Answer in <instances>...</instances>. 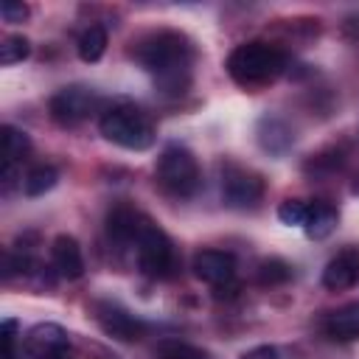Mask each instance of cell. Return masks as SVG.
I'll list each match as a JSON object with an SVG mask.
<instances>
[{"label":"cell","mask_w":359,"mask_h":359,"mask_svg":"<svg viewBox=\"0 0 359 359\" xmlns=\"http://www.w3.org/2000/svg\"><path fill=\"white\" fill-rule=\"evenodd\" d=\"M135 59L154 79V87L163 95H182L191 87L194 45L180 31H154L135 45Z\"/></svg>","instance_id":"1"},{"label":"cell","mask_w":359,"mask_h":359,"mask_svg":"<svg viewBox=\"0 0 359 359\" xmlns=\"http://www.w3.org/2000/svg\"><path fill=\"white\" fill-rule=\"evenodd\" d=\"M283 70H286L283 50H278L266 42H244V45L233 48L227 56L230 79L247 90L272 84Z\"/></svg>","instance_id":"2"},{"label":"cell","mask_w":359,"mask_h":359,"mask_svg":"<svg viewBox=\"0 0 359 359\" xmlns=\"http://www.w3.org/2000/svg\"><path fill=\"white\" fill-rule=\"evenodd\" d=\"M98 129L109 143L129 151H143L154 143V123L132 101H115L107 107L98 118Z\"/></svg>","instance_id":"3"},{"label":"cell","mask_w":359,"mask_h":359,"mask_svg":"<svg viewBox=\"0 0 359 359\" xmlns=\"http://www.w3.org/2000/svg\"><path fill=\"white\" fill-rule=\"evenodd\" d=\"M135 255H137V266L143 275L154 278V280H165L177 275L180 258H177V247L174 241L165 236L163 227H157L151 219L143 216L137 238H135Z\"/></svg>","instance_id":"4"},{"label":"cell","mask_w":359,"mask_h":359,"mask_svg":"<svg viewBox=\"0 0 359 359\" xmlns=\"http://www.w3.org/2000/svg\"><path fill=\"white\" fill-rule=\"evenodd\" d=\"M154 174H157L160 188L165 194H171V196H180V199L194 196L199 191V185H202V174H199L196 157L180 143H171V146H165L160 151Z\"/></svg>","instance_id":"5"},{"label":"cell","mask_w":359,"mask_h":359,"mask_svg":"<svg viewBox=\"0 0 359 359\" xmlns=\"http://www.w3.org/2000/svg\"><path fill=\"white\" fill-rule=\"evenodd\" d=\"M101 98L93 87L84 84H67L59 93L50 95V118L59 126H79L81 121H87L95 109H98Z\"/></svg>","instance_id":"6"},{"label":"cell","mask_w":359,"mask_h":359,"mask_svg":"<svg viewBox=\"0 0 359 359\" xmlns=\"http://www.w3.org/2000/svg\"><path fill=\"white\" fill-rule=\"evenodd\" d=\"M264 196V180L250 171V168H241L236 163H227L222 165V199L230 205V208H255Z\"/></svg>","instance_id":"7"},{"label":"cell","mask_w":359,"mask_h":359,"mask_svg":"<svg viewBox=\"0 0 359 359\" xmlns=\"http://www.w3.org/2000/svg\"><path fill=\"white\" fill-rule=\"evenodd\" d=\"M22 351L28 359H76L67 331L56 323H39L22 337Z\"/></svg>","instance_id":"8"},{"label":"cell","mask_w":359,"mask_h":359,"mask_svg":"<svg viewBox=\"0 0 359 359\" xmlns=\"http://www.w3.org/2000/svg\"><path fill=\"white\" fill-rule=\"evenodd\" d=\"M95 320H98V325L107 337L121 339V342H137L149 331V325L140 317H135L132 311H126L123 306L109 303V300L95 303Z\"/></svg>","instance_id":"9"},{"label":"cell","mask_w":359,"mask_h":359,"mask_svg":"<svg viewBox=\"0 0 359 359\" xmlns=\"http://www.w3.org/2000/svg\"><path fill=\"white\" fill-rule=\"evenodd\" d=\"M194 275L216 289L227 286L236 278V255L224 250H202L194 255Z\"/></svg>","instance_id":"10"},{"label":"cell","mask_w":359,"mask_h":359,"mask_svg":"<svg viewBox=\"0 0 359 359\" xmlns=\"http://www.w3.org/2000/svg\"><path fill=\"white\" fill-rule=\"evenodd\" d=\"M359 280V250H342L337 252L325 269H323V286L328 292H342L351 289Z\"/></svg>","instance_id":"11"},{"label":"cell","mask_w":359,"mask_h":359,"mask_svg":"<svg viewBox=\"0 0 359 359\" xmlns=\"http://www.w3.org/2000/svg\"><path fill=\"white\" fill-rule=\"evenodd\" d=\"M50 264L56 269L59 278H67V280H76L84 275V258H81V247L73 236H56L53 244H50Z\"/></svg>","instance_id":"12"},{"label":"cell","mask_w":359,"mask_h":359,"mask_svg":"<svg viewBox=\"0 0 359 359\" xmlns=\"http://www.w3.org/2000/svg\"><path fill=\"white\" fill-rule=\"evenodd\" d=\"M140 222H143V216L135 213L132 208H123V205L115 208V210L107 216V236H109V241H112L118 250H126V247L135 250V238H137Z\"/></svg>","instance_id":"13"},{"label":"cell","mask_w":359,"mask_h":359,"mask_svg":"<svg viewBox=\"0 0 359 359\" xmlns=\"http://www.w3.org/2000/svg\"><path fill=\"white\" fill-rule=\"evenodd\" d=\"M323 331L331 339H339V342L359 339V300L356 303H345V306L334 309L331 314H325Z\"/></svg>","instance_id":"14"},{"label":"cell","mask_w":359,"mask_h":359,"mask_svg":"<svg viewBox=\"0 0 359 359\" xmlns=\"http://www.w3.org/2000/svg\"><path fill=\"white\" fill-rule=\"evenodd\" d=\"M258 143L269 151V154H283L292 146V129L275 118V115H264L258 121Z\"/></svg>","instance_id":"15"},{"label":"cell","mask_w":359,"mask_h":359,"mask_svg":"<svg viewBox=\"0 0 359 359\" xmlns=\"http://www.w3.org/2000/svg\"><path fill=\"white\" fill-rule=\"evenodd\" d=\"M337 219H339L337 208H334L331 202L317 199V202H311V205H309V219H306L303 230H306V236H309V238H317V241H320V238L331 236V230L337 227Z\"/></svg>","instance_id":"16"},{"label":"cell","mask_w":359,"mask_h":359,"mask_svg":"<svg viewBox=\"0 0 359 359\" xmlns=\"http://www.w3.org/2000/svg\"><path fill=\"white\" fill-rule=\"evenodd\" d=\"M28 151H31V137L22 129L6 123L3 126V165L17 168L28 157Z\"/></svg>","instance_id":"17"},{"label":"cell","mask_w":359,"mask_h":359,"mask_svg":"<svg viewBox=\"0 0 359 359\" xmlns=\"http://www.w3.org/2000/svg\"><path fill=\"white\" fill-rule=\"evenodd\" d=\"M76 50H79L81 62H98L104 56V50H107V31L101 25H87L79 34Z\"/></svg>","instance_id":"18"},{"label":"cell","mask_w":359,"mask_h":359,"mask_svg":"<svg viewBox=\"0 0 359 359\" xmlns=\"http://www.w3.org/2000/svg\"><path fill=\"white\" fill-rule=\"evenodd\" d=\"M59 182V171L53 165H34L25 177H22V191L28 196H42L48 194L53 185Z\"/></svg>","instance_id":"19"},{"label":"cell","mask_w":359,"mask_h":359,"mask_svg":"<svg viewBox=\"0 0 359 359\" xmlns=\"http://www.w3.org/2000/svg\"><path fill=\"white\" fill-rule=\"evenodd\" d=\"M154 359H210L208 351L191 345V342H180V339H163L154 348Z\"/></svg>","instance_id":"20"},{"label":"cell","mask_w":359,"mask_h":359,"mask_svg":"<svg viewBox=\"0 0 359 359\" xmlns=\"http://www.w3.org/2000/svg\"><path fill=\"white\" fill-rule=\"evenodd\" d=\"M292 278V266L280 258H264L258 264V283L264 286H278V283H286Z\"/></svg>","instance_id":"21"},{"label":"cell","mask_w":359,"mask_h":359,"mask_svg":"<svg viewBox=\"0 0 359 359\" xmlns=\"http://www.w3.org/2000/svg\"><path fill=\"white\" fill-rule=\"evenodd\" d=\"M28 53H31V42L22 34L3 36V42H0V65H17V62L28 59Z\"/></svg>","instance_id":"22"},{"label":"cell","mask_w":359,"mask_h":359,"mask_svg":"<svg viewBox=\"0 0 359 359\" xmlns=\"http://www.w3.org/2000/svg\"><path fill=\"white\" fill-rule=\"evenodd\" d=\"M278 219L289 227H303L309 219V202L303 199H283L278 205Z\"/></svg>","instance_id":"23"},{"label":"cell","mask_w":359,"mask_h":359,"mask_svg":"<svg viewBox=\"0 0 359 359\" xmlns=\"http://www.w3.org/2000/svg\"><path fill=\"white\" fill-rule=\"evenodd\" d=\"M0 345H3V359H17V320H3L0 328Z\"/></svg>","instance_id":"24"},{"label":"cell","mask_w":359,"mask_h":359,"mask_svg":"<svg viewBox=\"0 0 359 359\" xmlns=\"http://www.w3.org/2000/svg\"><path fill=\"white\" fill-rule=\"evenodd\" d=\"M0 17H3L6 22H22V20L28 17V6H25V3H14V0H6V3L0 6Z\"/></svg>","instance_id":"25"},{"label":"cell","mask_w":359,"mask_h":359,"mask_svg":"<svg viewBox=\"0 0 359 359\" xmlns=\"http://www.w3.org/2000/svg\"><path fill=\"white\" fill-rule=\"evenodd\" d=\"M241 359H278V353H275V348H266V345H261V348H255V351L244 353Z\"/></svg>","instance_id":"26"}]
</instances>
